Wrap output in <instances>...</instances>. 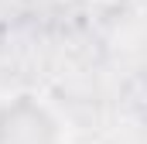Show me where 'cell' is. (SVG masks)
<instances>
[{
  "label": "cell",
  "instance_id": "obj_2",
  "mask_svg": "<svg viewBox=\"0 0 147 144\" xmlns=\"http://www.w3.org/2000/svg\"><path fill=\"white\" fill-rule=\"evenodd\" d=\"M96 3H116V0H96Z\"/></svg>",
  "mask_w": 147,
  "mask_h": 144
},
{
  "label": "cell",
  "instance_id": "obj_1",
  "mask_svg": "<svg viewBox=\"0 0 147 144\" xmlns=\"http://www.w3.org/2000/svg\"><path fill=\"white\" fill-rule=\"evenodd\" d=\"M0 144H65V120L34 89L3 93L0 96Z\"/></svg>",
  "mask_w": 147,
  "mask_h": 144
}]
</instances>
